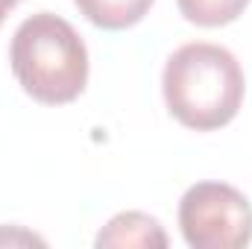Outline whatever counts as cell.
Segmentation results:
<instances>
[{"label":"cell","instance_id":"obj_1","mask_svg":"<svg viewBox=\"0 0 252 249\" xmlns=\"http://www.w3.org/2000/svg\"><path fill=\"white\" fill-rule=\"evenodd\" d=\"M244 70L238 59L208 41L182 44L164 64L161 88L170 115L188 129L226 126L244 103Z\"/></svg>","mask_w":252,"mask_h":249},{"label":"cell","instance_id":"obj_2","mask_svg":"<svg viewBox=\"0 0 252 249\" xmlns=\"http://www.w3.org/2000/svg\"><path fill=\"white\" fill-rule=\"evenodd\" d=\"M9 62L21 88L47 106L76 100L88 82L85 41L53 12H38L15 30Z\"/></svg>","mask_w":252,"mask_h":249},{"label":"cell","instance_id":"obj_3","mask_svg":"<svg viewBox=\"0 0 252 249\" xmlns=\"http://www.w3.org/2000/svg\"><path fill=\"white\" fill-rule=\"evenodd\" d=\"M179 226L193 249H241L252 241V205L226 182H196L179 202Z\"/></svg>","mask_w":252,"mask_h":249},{"label":"cell","instance_id":"obj_4","mask_svg":"<svg viewBox=\"0 0 252 249\" xmlns=\"http://www.w3.org/2000/svg\"><path fill=\"white\" fill-rule=\"evenodd\" d=\"M97 247H141V249H164L167 235L161 223L141 211H124L109 220V226L97 235Z\"/></svg>","mask_w":252,"mask_h":249},{"label":"cell","instance_id":"obj_5","mask_svg":"<svg viewBox=\"0 0 252 249\" xmlns=\"http://www.w3.org/2000/svg\"><path fill=\"white\" fill-rule=\"evenodd\" d=\"M73 3L100 30L135 27L153 6V0H73Z\"/></svg>","mask_w":252,"mask_h":249},{"label":"cell","instance_id":"obj_6","mask_svg":"<svg viewBox=\"0 0 252 249\" xmlns=\"http://www.w3.org/2000/svg\"><path fill=\"white\" fill-rule=\"evenodd\" d=\"M179 12L196 27H223L232 24L250 0H176Z\"/></svg>","mask_w":252,"mask_h":249},{"label":"cell","instance_id":"obj_7","mask_svg":"<svg viewBox=\"0 0 252 249\" xmlns=\"http://www.w3.org/2000/svg\"><path fill=\"white\" fill-rule=\"evenodd\" d=\"M15 3H18V0H0V24H3V18H6V12H9V9H12Z\"/></svg>","mask_w":252,"mask_h":249}]
</instances>
